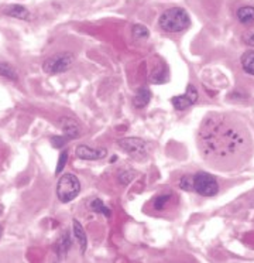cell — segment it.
<instances>
[{"label": "cell", "instance_id": "7a4b0ae2", "mask_svg": "<svg viewBox=\"0 0 254 263\" xmlns=\"http://www.w3.org/2000/svg\"><path fill=\"white\" fill-rule=\"evenodd\" d=\"M160 27L165 33H181L191 24L188 13L181 7H171L160 17Z\"/></svg>", "mask_w": 254, "mask_h": 263}, {"label": "cell", "instance_id": "5bb4252c", "mask_svg": "<svg viewBox=\"0 0 254 263\" xmlns=\"http://www.w3.org/2000/svg\"><path fill=\"white\" fill-rule=\"evenodd\" d=\"M240 62L244 73L250 74L254 77V51H247V53L243 54Z\"/></svg>", "mask_w": 254, "mask_h": 263}, {"label": "cell", "instance_id": "8992f818", "mask_svg": "<svg viewBox=\"0 0 254 263\" xmlns=\"http://www.w3.org/2000/svg\"><path fill=\"white\" fill-rule=\"evenodd\" d=\"M119 146L126 153H129L131 157L144 158L147 156V146L141 139L138 138H126L119 142Z\"/></svg>", "mask_w": 254, "mask_h": 263}, {"label": "cell", "instance_id": "8fae6325", "mask_svg": "<svg viewBox=\"0 0 254 263\" xmlns=\"http://www.w3.org/2000/svg\"><path fill=\"white\" fill-rule=\"evenodd\" d=\"M237 19L241 24H251L254 21V7L253 6H243L237 10Z\"/></svg>", "mask_w": 254, "mask_h": 263}, {"label": "cell", "instance_id": "ac0fdd59", "mask_svg": "<svg viewBox=\"0 0 254 263\" xmlns=\"http://www.w3.org/2000/svg\"><path fill=\"white\" fill-rule=\"evenodd\" d=\"M91 207H92V210L96 211V212H99V214H103L104 217H111V211H109V208H107V207H106L100 200H98V198L92 201Z\"/></svg>", "mask_w": 254, "mask_h": 263}, {"label": "cell", "instance_id": "603a6c76", "mask_svg": "<svg viewBox=\"0 0 254 263\" xmlns=\"http://www.w3.org/2000/svg\"><path fill=\"white\" fill-rule=\"evenodd\" d=\"M52 146L54 147H61V146L65 145V138H52Z\"/></svg>", "mask_w": 254, "mask_h": 263}, {"label": "cell", "instance_id": "277c9868", "mask_svg": "<svg viewBox=\"0 0 254 263\" xmlns=\"http://www.w3.org/2000/svg\"><path fill=\"white\" fill-rule=\"evenodd\" d=\"M75 62V57L71 53H58L52 55L43 64V71L50 75H57L68 71Z\"/></svg>", "mask_w": 254, "mask_h": 263}, {"label": "cell", "instance_id": "ba28073f", "mask_svg": "<svg viewBox=\"0 0 254 263\" xmlns=\"http://www.w3.org/2000/svg\"><path fill=\"white\" fill-rule=\"evenodd\" d=\"M75 151H77V156L82 160H100V158L106 157V154H107L106 149H92L85 145L78 146Z\"/></svg>", "mask_w": 254, "mask_h": 263}, {"label": "cell", "instance_id": "3957f363", "mask_svg": "<svg viewBox=\"0 0 254 263\" xmlns=\"http://www.w3.org/2000/svg\"><path fill=\"white\" fill-rule=\"evenodd\" d=\"M81 191V184L77 176L74 174H64L61 176L57 185V197L61 203H69L72 200L78 197Z\"/></svg>", "mask_w": 254, "mask_h": 263}, {"label": "cell", "instance_id": "7402d4cb", "mask_svg": "<svg viewBox=\"0 0 254 263\" xmlns=\"http://www.w3.org/2000/svg\"><path fill=\"white\" fill-rule=\"evenodd\" d=\"M66 161H68V151H62V153H61V156H59L57 170H55V173H57V174H59L61 171L64 170V167H65Z\"/></svg>", "mask_w": 254, "mask_h": 263}, {"label": "cell", "instance_id": "2e32d148", "mask_svg": "<svg viewBox=\"0 0 254 263\" xmlns=\"http://www.w3.org/2000/svg\"><path fill=\"white\" fill-rule=\"evenodd\" d=\"M168 79L169 73L165 67H160L158 70H156L154 73L151 74L150 77V81L151 82H154V84H164V82H167Z\"/></svg>", "mask_w": 254, "mask_h": 263}, {"label": "cell", "instance_id": "5b68a950", "mask_svg": "<svg viewBox=\"0 0 254 263\" xmlns=\"http://www.w3.org/2000/svg\"><path fill=\"white\" fill-rule=\"evenodd\" d=\"M194 190L203 197H213L219 191V185L210 174L199 171L194 176Z\"/></svg>", "mask_w": 254, "mask_h": 263}, {"label": "cell", "instance_id": "ffe728a7", "mask_svg": "<svg viewBox=\"0 0 254 263\" xmlns=\"http://www.w3.org/2000/svg\"><path fill=\"white\" fill-rule=\"evenodd\" d=\"M169 198H171V195L169 194H164V195H160V197H157L156 200H154V208L158 211H163L164 208H165V205L168 204Z\"/></svg>", "mask_w": 254, "mask_h": 263}, {"label": "cell", "instance_id": "44dd1931", "mask_svg": "<svg viewBox=\"0 0 254 263\" xmlns=\"http://www.w3.org/2000/svg\"><path fill=\"white\" fill-rule=\"evenodd\" d=\"M179 185L185 191L194 190V176H184L179 181Z\"/></svg>", "mask_w": 254, "mask_h": 263}, {"label": "cell", "instance_id": "6da1fadb", "mask_svg": "<svg viewBox=\"0 0 254 263\" xmlns=\"http://www.w3.org/2000/svg\"><path fill=\"white\" fill-rule=\"evenodd\" d=\"M198 147L209 166L230 171L250 160L253 142L240 119L226 113H210L198 132Z\"/></svg>", "mask_w": 254, "mask_h": 263}, {"label": "cell", "instance_id": "e0dca14e", "mask_svg": "<svg viewBox=\"0 0 254 263\" xmlns=\"http://www.w3.org/2000/svg\"><path fill=\"white\" fill-rule=\"evenodd\" d=\"M131 34H133V37H134V39L141 40V39H146V37H149V36H150V31H149V28H147V27H144L143 24H136V26H133Z\"/></svg>", "mask_w": 254, "mask_h": 263}, {"label": "cell", "instance_id": "30bf717a", "mask_svg": "<svg viewBox=\"0 0 254 263\" xmlns=\"http://www.w3.org/2000/svg\"><path fill=\"white\" fill-rule=\"evenodd\" d=\"M58 125L68 138H77V136H79V125L74 119L62 118L59 120Z\"/></svg>", "mask_w": 254, "mask_h": 263}, {"label": "cell", "instance_id": "d6986e66", "mask_svg": "<svg viewBox=\"0 0 254 263\" xmlns=\"http://www.w3.org/2000/svg\"><path fill=\"white\" fill-rule=\"evenodd\" d=\"M71 248V238H69V235H64V237L61 238L58 241V244H57V246H55V249L59 250L61 253H65L66 250Z\"/></svg>", "mask_w": 254, "mask_h": 263}, {"label": "cell", "instance_id": "9c48e42d", "mask_svg": "<svg viewBox=\"0 0 254 263\" xmlns=\"http://www.w3.org/2000/svg\"><path fill=\"white\" fill-rule=\"evenodd\" d=\"M2 13L6 14L9 17H14V19L19 20H26V21H30L33 20V14L30 13V10L26 9L24 6H20V5H10V6H6Z\"/></svg>", "mask_w": 254, "mask_h": 263}, {"label": "cell", "instance_id": "9a60e30c", "mask_svg": "<svg viewBox=\"0 0 254 263\" xmlns=\"http://www.w3.org/2000/svg\"><path fill=\"white\" fill-rule=\"evenodd\" d=\"M0 77H5L10 81L19 79V75H17V71L14 70V67L10 65L9 62H5V61H0Z\"/></svg>", "mask_w": 254, "mask_h": 263}, {"label": "cell", "instance_id": "cb8c5ba5", "mask_svg": "<svg viewBox=\"0 0 254 263\" xmlns=\"http://www.w3.org/2000/svg\"><path fill=\"white\" fill-rule=\"evenodd\" d=\"M243 39H244V43H246V44H247V46L254 47V33H248V34H246V36H244V37H243Z\"/></svg>", "mask_w": 254, "mask_h": 263}, {"label": "cell", "instance_id": "52a82bcc", "mask_svg": "<svg viewBox=\"0 0 254 263\" xmlns=\"http://www.w3.org/2000/svg\"><path fill=\"white\" fill-rule=\"evenodd\" d=\"M196 101H198V91H196V88L194 85H189L184 95H178V96H174V98L171 99L174 108L178 109V111L187 109L192 104H195Z\"/></svg>", "mask_w": 254, "mask_h": 263}, {"label": "cell", "instance_id": "4fadbf2b", "mask_svg": "<svg viewBox=\"0 0 254 263\" xmlns=\"http://www.w3.org/2000/svg\"><path fill=\"white\" fill-rule=\"evenodd\" d=\"M150 99H151L150 89H147V88H140V89L137 91L136 96H134L133 104H134V106H137V108H144V106L150 102Z\"/></svg>", "mask_w": 254, "mask_h": 263}, {"label": "cell", "instance_id": "d4e9b609", "mask_svg": "<svg viewBox=\"0 0 254 263\" xmlns=\"http://www.w3.org/2000/svg\"><path fill=\"white\" fill-rule=\"evenodd\" d=\"M2 232H3V228L0 226V237H2Z\"/></svg>", "mask_w": 254, "mask_h": 263}, {"label": "cell", "instance_id": "7c38bea8", "mask_svg": "<svg viewBox=\"0 0 254 263\" xmlns=\"http://www.w3.org/2000/svg\"><path fill=\"white\" fill-rule=\"evenodd\" d=\"M74 235H75L77 241H78V244H79V246H81L82 253H85V250H86V244H88V239H86V234H85L82 225L79 224L78 219H74Z\"/></svg>", "mask_w": 254, "mask_h": 263}]
</instances>
